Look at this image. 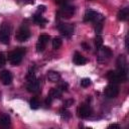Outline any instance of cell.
Returning a JSON list of instances; mask_svg holds the SVG:
<instances>
[{
  "mask_svg": "<svg viewBox=\"0 0 129 129\" xmlns=\"http://www.w3.org/2000/svg\"><path fill=\"white\" fill-rule=\"evenodd\" d=\"M25 53V48L24 47H17L16 49L10 51L8 53V60L12 66H18Z\"/></svg>",
  "mask_w": 129,
  "mask_h": 129,
  "instance_id": "1",
  "label": "cell"
},
{
  "mask_svg": "<svg viewBox=\"0 0 129 129\" xmlns=\"http://www.w3.org/2000/svg\"><path fill=\"white\" fill-rule=\"evenodd\" d=\"M107 79L112 83V84H119V83H124L127 81V76L122 75L118 71H110L107 73Z\"/></svg>",
  "mask_w": 129,
  "mask_h": 129,
  "instance_id": "2",
  "label": "cell"
},
{
  "mask_svg": "<svg viewBox=\"0 0 129 129\" xmlns=\"http://www.w3.org/2000/svg\"><path fill=\"white\" fill-rule=\"evenodd\" d=\"M75 12H76V8L74 6L64 4L58 10L57 16L60 17V18H63V19H69V18H71L75 14Z\"/></svg>",
  "mask_w": 129,
  "mask_h": 129,
  "instance_id": "3",
  "label": "cell"
},
{
  "mask_svg": "<svg viewBox=\"0 0 129 129\" xmlns=\"http://www.w3.org/2000/svg\"><path fill=\"white\" fill-rule=\"evenodd\" d=\"M10 32H11V27L9 23H3L0 28V41L3 44H8L9 43V38H10Z\"/></svg>",
  "mask_w": 129,
  "mask_h": 129,
  "instance_id": "4",
  "label": "cell"
},
{
  "mask_svg": "<svg viewBox=\"0 0 129 129\" xmlns=\"http://www.w3.org/2000/svg\"><path fill=\"white\" fill-rule=\"evenodd\" d=\"M29 37H30V30H29V28H28L26 25H22V26L17 30L16 35H15L16 40H18V41H20V42L26 41Z\"/></svg>",
  "mask_w": 129,
  "mask_h": 129,
  "instance_id": "5",
  "label": "cell"
},
{
  "mask_svg": "<svg viewBox=\"0 0 129 129\" xmlns=\"http://www.w3.org/2000/svg\"><path fill=\"white\" fill-rule=\"evenodd\" d=\"M103 19H104V17L94 10H88L85 14V17H84L85 21H87V22L91 21V22H96V23L101 22Z\"/></svg>",
  "mask_w": 129,
  "mask_h": 129,
  "instance_id": "6",
  "label": "cell"
},
{
  "mask_svg": "<svg viewBox=\"0 0 129 129\" xmlns=\"http://www.w3.org/2000/svg\"><path fill=\"white\" fill-rule=\"evenodd\" d=\"M117 71L121 73L124 76H127L128 73V66H127V60L124 55H119L117 58Z\"/></svg>",
  "mask_w": 129,
  "mask_h": 129,
  "instance_id": "7",
  "label": "cell"
},
{
  "mask_svg": "<svg viewBox=\"0 0 129 129\" xmlns=\"http://www.w3.org/2000/svg\"><path fill=\"white\" fill-rule=\"evenodd\" d=\"M104 94H105V96H106L107 98H109V99L116 98V97L118 96V94H119V88H118V86H117L116 84H112V83H111L110 85H108V86L105 88Z\"/></svg>",
  "mask_w": 129,
  "mask_h": 129,
  "instance_id": "8",
  "label": "cell"
},
{
  "mask_svg": "<svg viewBox=\"0 0 129 129\" xmlns=\"http://www.w3.org/2000/svg\"><path fill=\"white\" fill-rule=\"evenodd\" d=\"M57 29L66 37H70L74 33V25L71 23H59L57 25Z\"/></svg>",
  "mask_w": 129,
  "mask_h": 129,
  "instance_id": "9",
  "label": "cell"
},
{
  "mask_svg": "<svg viewBox=\"0 0 129 129\" xmlns=\"http://www.w3.org/2000/svg\"><path fill=\"white\" fill-rule=\"evenodd\" d=\"M49 38L50 37L47 34H41V35H39L38 40H37V43H36V51L37 52H41V51L44 50L46 44L48 43Z\"/></svg>",
  "mask_w": 129,
  "mask_h": 129,
  "instance_id": "10",
  "label": "cell"
},
{
  "mask_svg": "<svg viewBox=\"0 0 129 129\" xmlns=\"http://www.w3.org/2000/svg\"><path fill=\"white\" fill-rule=\"evenodd\" d=\"M77 113H78V116L80 118H88L91 114H92V109L89 105L87 104H82L81 106L78 107V110H77Z\"/></svg>",
  "mask_w": 129,
  "mask_h": 129,
  "instance_id": "11",
  "label": "cell"
},
{
  "mask_svg": "<svg viewBox=\"0 0 129 129\" xmlns=\"http://www.w3.org/2000/svg\"><path fill=\"white\" fill-rule=\"evenodd\" d=\"M26 88H27V91L30 92V93H33V94L38 93L39 90H40L39 89V80L34 78V79L30 80V81H27Z\"/></svg>",
  "mask_w": 129,
  "mask_h": 129,
  "instance_id": "12",
  "label": "cell"
},
{
  "mask_svg": "<svg viewBox=\"0 0 129 129\" xmlns=\"http://www.w3.org/2000/svg\"><path fill=\"white\" fill-rule=\"evenodd\" d=\"M98 50H99V56H98L99 61H102L104 59H107V58H109L112 55V50L108 46H102Z\"/></svg>",
  "mask_w": 129,
  "mask_h": 129,
  "instance_id": "13",
  "label": "cell"
},
{
  "mask_svg": "<svg viewBox=\"0 0 129 129\" xmlns=\"http://www.w3.org/2000/svg\"><path fill=\"white\" fill-rule=\"evenodd\" d=\"M0 81L3 85H10L12 82V74L9 71H2L0 73Z\"/></svg>",
  "mask_w": 129,
  "mask_h": 129,
  "instance_id": "14",
  "label": "cell"
},
{
  "mask_svg": "<svg viewBox=\"0 0 129 129\" xmlns=\"http://www.w3.org/2000/svg\"><path fill=\"white\" fill-rule=\"evenodd\" d=\"M73 61L77 66H83V64H85L87 62V58L84 55H82L80 52L76 51L74 56H73Z\"/></svg>",
  "mask_w": 129,
  "mask_h": 129,
  "instance_id": "15",
  "label": "cell"
},
{
  "mask_svg": "<svg viewBox=\"0 0 129 129\" xmlns=\"http://www.w3.org/2000/svg\"><path fill=\"white\" fill-rule=\"evenodd\" d=\"M47 79L49 82L51 83H57L59 80H60V75L57 73V72H54V71H49L47 73Z\"/></svg>",
  "mask_w": 129,
  "mask_h": 129,
  "instance_id": "16",
  "label": "cell"
},
{
  "mask_svg": "<svg viewBox=\"0 0 129 129\" xmlns=\"http://www.w3.org/2000/svg\"><path fill=\"white\" fill-rule=\"evenodd\" d=\"M61 91L58 89V88H53V89H51L50 91H49V93H48V96L47 97H49L52 101L54 100V99H57V98H60V96H61Z\"/></svg>",
  "mask_w": 129,
  "mask_h": 129,
  "instance_id": "17",
  "label": "cell"
},
{
  "mask_svg": "<svg viewBox=\"0 0 129 129\" xmlns=\"http://www.w3.org/2000/svg\"><path fill=\"white\" fill-rule=\"evenodd\" d=\"M118 19L119 20H121V21H124V20H126L127 18H128V16H129V8L128 7H125V8H123V9H121L119 12H118Z\"/></svg>",
  "mask_w": 129,
  "mask_h": 129,
  "instance_id": "18",
  "label": "cell"
},
{
  "mask_svg": "<svg viewBox=\"0 0 129 129\" xmlns=\"http://www.w3.org/2000/svg\"><path fill=\"white\" fill-rule=\"evenodd\" d=\"M11 121H10V117L6 114H2L0 116V126L2 127H8L10 126Z\"/></svg>",
  "mask_w": 129,
  "mask_h": 129,
  "instance_id": "19",
  "label": "cell"
},
{
  "mask_svg": "<svg viewBox=\"0 0 129 129\" xmlns=\"http://www.w3.org/2000/svg\"><path fill=\"white\" fill-rule=\"evenodd\" d=\"M33 20H34L38 25H44V24L47 22V20H46L45 18H43L40 13H37V12L33 15Z\"/></svg>",
  "mask_w": 129,
  "mask_h": 129,
  "instance_id": "20",
  "label": "cell"
},
{
  "mask_svg": "<svg viewBox=\"0 0 129 129\" xmlns=\"http://www.w3.org/2000/svg\"><path fill=\"white\" fill-rule=\"evenodd\" d=\"M29 105H30V108H31V109L36 110V109L39 108V106H40V102H39V100H38L36 97H34V98H32V99L30 100Z\"/></svg>",
  "mask_w": 129,
  "mask_h": 129,
  "instance_id": "21",
  "label": "cell"
},
{
  "mask_svg": "<svg viewBox=\"0 0 129 129\" xmlns=\"http://www.w3.org/2000/svg\"><path fill=\"white\" fill-rule=\"evenodd\" d=\"M95 44H96L97 49H100V48L103 46V38H102L101 34H97V35H96V38H95Z\"/></svg>",
  "mask_w": 129,
  "mask_h": 129,
  "instance_id": "22",
  "label": "cell"
},
{
  "mask_svg": "<svg viewBox=\"0 0 129 129\" xmlns=\"http://www.w3.org/2000/svg\"><path fill=\"white\" fill-rule=\"evenodd\" d=\"M60 45H61V39L59 37H54L53 40H52V46H53V48L54 49H57V48L60 47Z\"/></svg>",
  "mask_w": 129,
  "mask_h": 129,
  "instance_id": "23",
  "label": "cell"
},
{
  "mask_svg": "<svg viewBox=\"0 0 129 129\" xmlns=\"http://www.w3.org/2000/svg\"><path fill=\"white\" fill-rule=\"evenodd\" d=\"M60 116H61L62 119L67 120V119H69V118L71 117V114H70V112H69L68 110L62 109V110H60Z\"/></svg>",
  "mask_w": 129,
  "mask_h": 129,
  "instance_id": "24",
  "label": "cell"
},
{
  "mask_svg": "<svg viewBox=\"0 0 129 129\" xmlns=\"http://www.w3.org/2000/svg\"><path fill=\"white\" fill-rule=\"evenodd\" d=\"M90 85H91V80L88 79V78H85V79H83V80L81 81V86L84 87V88H87V87H89Z\"/></svg>",
  "mask_w": 129,
  "mask_h": 129,
  "instance_id": "25",
  "label": "cell"
},
{
  "mask_svg": "<svg viewBox=\"0 0 129 129\" xmlns=\"http://www.w3.org/2000/svg\"><path fill=\"white\" fill-rule=\"evenodd\" d=\"M6 62V56L3 52H0V68H2Z\"/></svg>",
  "mask_w": 129,
  "mask_h": 129,
  "instance_id": "26",
  "label": "cell"
},
{
  "mask_svg": "<svg viewBox=\"0 0 129 129\" xmlns=\"http://www.w3.org/2000/svg\"><path fill=\"white\" fill-rule=\"evenodd\" d=\"M73 104H74V100H73V99H69V100H66V101L63 102V107H64V108H68V107L72 106Z\"/></svg>",
  "mask_w": 129,
  "mask_h": 129,
  "instance_id": "27",
  "label": "cell"
},
{
  "mask_svg": "<svg viewBox=\"0 0 129 129\" xmlns=\"http://www.w3.org/2000/svg\"><path fill=\"white\" fill-rule=\"evenodd\" d=\"M58 89H59L61 92L67 91V90H68V84H67V83H61V84L58 86Z\"/></svg>",
  "mask_w": 129,
  "mask_h": 129,
  "instance_id": "28",
  "label": "cell"
},
{
  "mask_svg": "<svg viewBox=\"0 0 129 129\" xmlns=\"http://www.w3.org/2000/svg\"><path fill=\"white\" fill-rule=\"evenodd\" d=\"M54 1H55V3H57L59 5H64V4H67L71 0H54Z\"/></svg>",
  "mask_w": 129,
  "mask_h": 129,
  "instance_id": "29",
  "label": "cell"
},
{
  "mask_svg": "<svg viewBox=\"0 0 129 129\" xmlns=\"http://www.w3.org/2000/svg\"><path fill=\"white\" fill-rule=\"evenodd\" d=\"M44 10H45V7L41 5V6H38V9H37V11H36V12H37V13H40V14H41V13H42V12H43Z\"/></svg>",
  "mask_w": 129,
  "mask_h": 129,
  "instance_id": "30",
  "label": "cell"
},
{
  "mask_svg": "<svg viewBox=\"0 0 129 129\" xmlns=\"http://www.w3.org/2000/svg\"><path fill=\"white\" fill-rule=\"evenodd\" d=\"M108 128H117V129H119V128H120V126H119V125H117V124H111V125H109V126H108Z\"/></svg>",
  "mask_w": 129,
  "mask_h": 129,
  "instance_id": "31",
  "label": "cell"
},
{
  "mask_svg": "<svg viewBox=\"0 0 129 129\" xmlns=\"http://www.w3.org/2000/svg\"><path fill=\"white\" fill-rule=\"evenodd\" d=\"M82 45H83V47H84V49H85V50H88V49H90V45H88L87 43H85V42H84Z\"/></svg>",
  "mask_w": 129,
  "mask_h": 129,
  "instance_id": "32",
  "label": "cell"
}]
</instances>
